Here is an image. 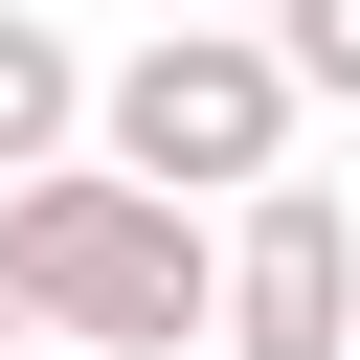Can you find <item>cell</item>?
I'll return each instance as SVG.
<instances>
[{"label":"cell","mask_w":360,"mask_h":360,"mask_svg":"<svg viewBox=\"0 0 360 360\" xmlns=\"http://www.w3.org/2000/svg\"><path fill=\"white\" fill-rule=\"evenodd\" d=\"M270 45H292V90H338V112H360V0H292Z\"/></svg>","instance_id":"obj_5"},{"label":"cell","mask_w":360,"mask_h":360,"mask_svg":"<svg viewBox=\"0 0 360 360\" xmlns=\"http://www.w3.org/2000/svg\"><path fill=\"white\" fill-rule=\"evenodd\" d=\"M22 338H45V315H22V248H0V360H22Z\"/></svg>","instance_id":"obj_6"},{"label":"cell","mask_w":360,"mask_h":360,"mask_svg":"<svg viewBox=\"0 0 360 360\" xmlns=\"http://www.w3.org/2000/svg\"><path fill=\"white\" fill-rule=\"evenodd\" d=\"M68 135H90V68H68V45H45V22L0 0V180H45Z\"/></svg>","instance_id":"obj_4"},{"label":"cell","mask_w":360,"mask_h":360,"mask_svg":"<svg viewBox=\"0 0 360 360\" xmlns=\"http://www.w3.org/2000/svg\"><path fill=\"white\" fill-rule=\"evenodd\" d=\"M90 158H135V180H270L292 158V45H248V22H158L112 90H90Z\"/></svg>","instance_id":"obj_2"},{"label":"cell","mask_w":360,"mask_h":360,"mask_svg":"<svg viewBox=\"0 0 360 360\" xmlns=\"http://www.w3.org/2000/svg\"><path fill=\"white\" fill-rule=\"evenodd\" d=\"M338 338H360V225H338V180H248L225 360H338Z\"/></svg>","instance_id":"obj_3"},{"label":"cell","mask_w":360,"mask_h":360,"mask_svg":"<svg viewBox=\"0 0 360 360\" xmlns=\"http://www.w3.org/2000/svg\"><path fill=\"white\" fill-rule=\"evenodd\" d=\"M0 248H22V315L90 338V360H180V338H225V248H202L180 180H135V158H45V180H0Z\"/></svg>","instance_id":"obj_1"}]
</instances>
